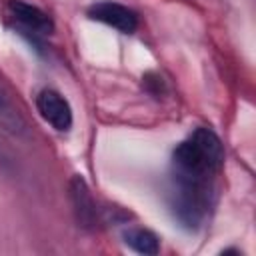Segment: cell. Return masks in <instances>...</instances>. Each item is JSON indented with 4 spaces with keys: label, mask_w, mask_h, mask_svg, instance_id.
Instances as JSON below:
<instances>
[{
    "label": "cell",
    "mask_w": 256,
    "mask_h": 256,
    "mask_svg": "<svg viewBox=\"0 0 256 256\" xmlns=\"http://www.w3.org/2000/svg\"><path fill=\"white\" fill-rule=\"evenodd\" d=\"M224 166V146L208 126L194 128L176 144L170 158L168 208L174 220L196 232L208 220L216 200V178Z\"/></svg>",
    "instance_id": "cell-1"
},
{
    "label": "cell",
    "mask_w": 256,
    "mask_h": 256,
    "mask_svg": "<svg viewBox=\"0 0 256 256\" xmlns=\"http://www.w3.org/2000/svg\"><path fill=\"white\" fill-rule=\"evenodd\" d=\"M6 14L14 28L34 46L40 44L42 38L50 36L54 32V22L52 18L38 6L24 2V0H8L6 4Z\"/></svg>",
    "instance_id": "cell-2"
},
{
    "label": "cell",
    "mask_w": 256,
    "mask_h": 256,
    "mask_svg": "<svg viewBox=\"0 0 256 256\" xmlns=\"http://www.w3.org/2000/svg\"><path fill=\"white\" fill-rule=\"evenodd\" d=\"M36 110L40 118L56 132H68L74 124L70 102L54 88H42L36 94Z\"/></svg>",
    "instance_id": "cell-3"
},
{
    "label": "cell",
    "mask_w": 256,
    "mask_h": 256,
    "mask_svg": "<svg viewBox=\"0 0 256 256\" xmlns=\"http://www.w3.org/2000/svg\"><path fill=\"white\" fill-rule=\"evenodd\" d=\"M86 14L90 20L102 22L122 34H134L138 28V14L132 8H128L120 2H114V0L94 2L92 6H88Z\"/></svg>",
    "instance_id": "cell-4"
},
{
    "label": "cell",
    "mask_w": 256,
    "mask_h": 256,
    "mask_svg": "<svg viewBox=\"0 0 256 256\" xmlns=\"http://www.w3.org/2000/svg\"><path fill=\"white\" fill-rule=\"evenodd\" d=\"M70 200H72L78 224L84 226V228L96 226V220H98L96 204L92 200V194H90L86 182L80 176H74L72 182H70Z\"/></svg>",
    "instance_id": "cell-5"
},
{
    "label": "cell",
    "mask_w": 256,
    "mask_h": 256,
    "mask_svg": "<svg viewBox=\"0 0 256 256\" xmlns=\"http://www.w3.org/2000/svg\"><path fill=\"white\" fill-rule=\"evenodd\" d=\"M0 128L16 138H22L28 134V124H26L20 108L16 106L10 90L2 82V78H0Z\"/></svg>",
    "instance_id": "cell-6"
},
{
    "label": "cell",
    "mask_w": 256,
    "mask_h": 256,
    "mask_svg": "<svg viewBox=\"0 0 256 256\" xmlns=\"http://www.w3.org/2000/svg\"><path fill=\"white\" fill-rule=\"evenodd\" d=\"M122 240L128 248H132L138 254L144 256H154L160 252V240L158 236L148 230V228H140V226H130L122 232Z\"/></svg>",
    "instance_id": "cell-7"
}]
</instances>
